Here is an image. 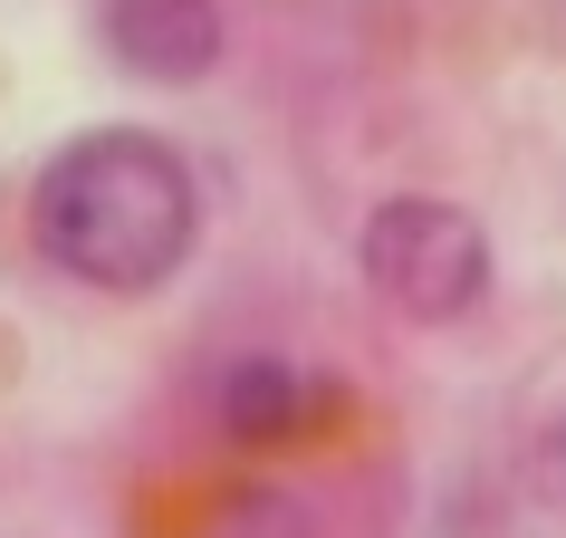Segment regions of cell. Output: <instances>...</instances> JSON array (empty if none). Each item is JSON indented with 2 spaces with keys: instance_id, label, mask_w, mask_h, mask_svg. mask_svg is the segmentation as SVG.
I'll use <instances>...</instances> for the list:
<instances>
[{
  "instance_id": "cell-4",
  "label": "cell",
  "mask_w": 566,
  "mask_h": 538,
  "mask_svg": "<svg viewBox=\"0 0 566 538\" xmlns=\"http://www.w3.org/2000/svg\"><path fill=\"white\" fill-rule=\"evenodd\" d=\"M211 414H221L231 443H298V433H317V414H336V385L298 375L289 356H240L211 385Z\"/></svg>"
},
{
  "instance_id": "cell-3",
  "label": "cell",
  "mask_w": 566,
  "mask_h": 538,
  "mask_svg": "<svg viewBox=\"0 0 566 538\" xmlns=\"http://www.w3.org/2000/svg\"><path fill=\"white\" fill-rule=\"evenodd\" d=\"M106 59L154 87H192L221 59V0H106Z\"/></svg>"
},
{
  "instance_id": "cell-2",
  "label": "cell",
  "mask_w": 566,
  "mask_h": 538,
  "mask_svg": "<svg viewBox=\"0 0 566 538\" xmlns=\"http://www.w3.org/2000/svg\"><path fill=\"white\" fill-rule=\"evenodd\" d=\"M356 260L375 279V299H394L422 328H451V318H471L490 299V231L451 203H422V193L413 203H385L365 221Z\"/></svg>"
},
{
  "instance_id": "cell-1",
  "label": "cell",
  "mask_w": 566,
  "mask_h": 538,
  "mask_svg": "<svg viewBox=\"0 0 566 538\" xmlns=\"http://www.w3.org/2000/svg\"><path fill=\"white\" fill-rule=\"evenodd\" d=\"M202 203H192V164L145 125H96L30 193V250L87 289H164L192 260Z\"/></svg>"
}]
</instances>
